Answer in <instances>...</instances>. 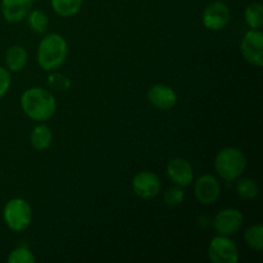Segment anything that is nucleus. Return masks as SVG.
Returning a JSON list of instances; mask_svg holds the SVG:
<instances>
[{"label": "nucleus", "mask_w": 263, "mask_h": 263, "mask_svg": "<svg viewBox=\"0 0 263 263\" xmlns=\"http://www.w3.org/2000/svg\"><path fill=\"white\" fill-rule=\"evenodd\" d=\"M21 108L31 120L46 122L55 115L57 99L50 90L31 87L21 95Z\"/></svg>", "instance_id": "nucleus-1"}, {"label": "nucleus", "mask_w": 263, "mask_h": 263, "mask_svg": "<svg viewBox=\"0 0 263 263\" xmlns=\"http://www.w3.org/2000/svg\"><path fill=\"white\" fill-rule=\"evenodd\" d=\"M68 55V44L59 33H48L37 46V63L41 69L54 72L63 66Z\"/></svg>", "instance_id": "nucleus-2"}, {"label": "nucleus", "mask_w": 263, "mask_h": 263, "mask_svg": "<svg viewBox=\"0 0 263 263\" xmlns=\"http://www.w3.org/2000/svg\"><path fill=\"white\" fill-rule=\"evenodd\" d=\"M247 168V158L243 152L234 146L221 149L215 158V170L225 181H234L243 176Z\"/></svg>", "instance_id": "nucleus-3"}, {"label": "nucleus", "mask_w": 263, "mask_h": 263, "mask_svg": "<svg viewBox=\"0 0 263 263\" xmlns=\"http://www.w3.org/2000/svg\"><path fill=\"white\" fill-rule=\"evenodd\" d=\"M32 208L23 198H13L8 200L3 208V220L5 225L13 231L26 230L32 222Z\"/></svg>", "instance_id": "nucleus-4"}, {"label": "nucleus", "mask_w": 263, "mask_h": 263, "mask_svg": "<svg viewBox=\"0 0 263 263\" xmlns=\"http://www.w3.org/2000/svg\"><path fill=\"white\" fill-rule=\"evenodd\" d=\"M208 258L213 263H238L239 249L230 236L217 235L208 244Z\"/></svg>", "instance_id": "nucleus-5"}, {"label": "nucleus", "mask_w": 263, "mask_h": 263, "mask_svg": "<svg viewBox=\"0 0 263 263\" xmlns=\"http://www.w3.org/2000/svg\"><path fill=\"white\" fill-rule=\"evenodd\" d=\"M244 222L243 212L238 208L229 207L221 210L213 218V229L218 235L231 236L239 233Z\"/></svg>", "instance_id": "nucleus-6"}, {"label": "nucleus", "mask_w": 263, "mask_h": 263, "mask_svg": "<svg viewBox=\"0 0 263 263\" xmlns=\"http://www.w3.org/2000/svg\"><path fill=\"white\" fill-rule=\"evenodd\" d=\"M202 22L210 31H221L230 22V9L228 4L221 0H215L204 8Z\"/></svg>", "instance_id": "nucleus-7"}, {"label": "nucleus", "mask_w": 263, "mask_h": 263, "mask_svg": "<svg viewBox=\"0 0 263 263\" xmlns=\"http://www.w3.org/2000/svg\"><path fill=\"white\" fill-rule=\"evenodd\" d=\"M243 58L256 67L263 66V33L261 30H249L240 44Z\"/></svg>", "instance_id": "nucleus-8"}, {"label": "nucleus", "mask_w": 263, "mask_h": 263, "mask_svg": "<svg viewBox=\"0 0 263 263\" xmlns=\"http://www.w3.org/2000/svg\"><path fill=\"white\" fill-rule=\"evenodd\" d=\"M131 187L140 199H152L161 192V179L152 171H140L133 177Z\"/></svg>", "instance_id": "nucleus-9"}, {"label": "nucleus", "mask_w": 263, "mask_h": 263, "mask_svg": "<svg viewBox=\"0 0 263 263\" xmlns=\"http://www.w3.org/2000/svg\"><path fill=\"white\" fill-rule=\"evenodd\" d=\"M194 195L200 204H213L217 202L221 195L220 182L213 175H202L194 182Z\"/></svg>", "instance_id": "nucleus-10"}, {"label": "nucleus", "mask_w": 263, "mask_h": 263, "mask_svg": "<svg viewBox=\"0 0 263 263\" xmlns=\"http://www.w3.org/2000/svg\"><path fill=\"white\" fill-rule=\"evenodd\" d=\"M167 175L175 185L181 187L189 186L194 180V170L187 159L175 157L167 163Z\"/></svg>", "instance_id": "nucleus-11"}, {"label": "nucleus", "mask_w": 263, "mask_h": 263, "mask_svg": "<svg viewBox=\"0 0 263 263\" xmlns=\"http://www.w3.org/2000/svg\"><path fill=\"white\" fill-rule=\"evenodd\" d=\"M148 100L156 109L166 110L172 109L177 103V94L171 86L164 84H156L148 90Z\"/></svg>", "instance_id": "nucleus-12"}, {"label": "nucleus", "mask_w": 263, "mask_h": 263, "mask_svg": "<svg viewBox=\"0 0 263 263\" xmlns=\"http://www.w3.org/2000/svg\"><path fill=\"white\" fill-rule=\"evenodd\" d=\"M33 0H2L0 10L7 22H21L32 9Z\"/></svg>", "instance_id": "nucleus-13"}, {"label": "nucleus", "mask_w": 263, "mask_h": 263, "mask_svg": "<svg viewBox=\"0 0 263 263\" xmlns=\"http://www.w3.org/2000/svg\"><path fill=\"white\" fill-rule=\"evenodd\" d=\"M30 143L32 148L39 152H44L50 148L51 143H53V133H51L50 127L44 122L35 126L31 131Z\"/></svg>", "instance_id": "nucleus-14"}, {"label": "nucleus", "mask_w": 263, "mask_h": 263, "mask_svg": "<svg viewBox=\"0 0 263 263\" xmlns=\"http://www.w3.org/2000/svg\"><path fill=\"white\" fill-rule=\"evenodd\" d=\"M27 51L23 46H10L5 53V64L10 72H21L27 64Z\"/></svg>", "instance_id": "nucleus-15"}, {"label": "nucleus", "mask_w": 263, "mask_h": 263, "mask_svg": "<svg viewBox=\"0 0 263 263\" xmlns=\"http://www.w3.org/2000/svg\"><path fill=\"white\" fill-rule=\"evenodd\" d=\"M51 8L59 17H73L80 12L84 0H50Z\"/></svg>", "instance_id": "nucleus-16"}, {"label": "nucleus", "mask_w": 263, "mask_h": 263, "mask_svg": "<svg viewBox=\"0 0 263 263\" xmlns=\"http://www.w3.org/2000/svg\"><path fill=\"white\" fill-rule=\"evenodd\" d=\"M244 20L251 30H261L263 26V7L261 3H251L244 10Z\"/></svg>", "instance_id": "nucleus-17"}, {"label": "nucleus", "mask_w": 263, "mask_h": 263, "mask_svg": "<svg viewBox=\"0 0 263 263\" xmlns=\"http://www.w3.org/2000/svg\"><path fill=\"white\" fill-rule=\"evenodd\" d=\"M236 192L239 197L246 200H254L259 194V187L256 180L249 179V177H239V181L236 184Z\"/></svg>", "instance_id": "nucleus-18"}, {"label": "nucleus", "mask_w": 263, "mask_h": 263, "mask_svg": "<svg viewBox=\"0 0 263 263\" xmlns=\"http://www.w3.org/2000/svg\"><path fill=\"white\" fill-rule=\"evenodd\" d=\"M244 240L247 246L253 251H262L263 249V226L261 223L252 225L244 231Z\"/></svg>", "instance_id": "nucleus-19"}, {"label": "nucleus", "mask_w": 263, "mask_h": 263, "mask_svg": "<svg viewBox=\"0 0 263 263\" xmlns=\"http://www.w3.org/2000/svg\"><path fill=\"white\" fill-rule=\"evenodd\" d=\"M27 22L31 30L35 33H37V35H43V33L48 31L49 20L48 15L43 10L31 9V12L27 14Z\"/></svg>", "instance_id": "nucleus-20"}, {"label": "nucleus", "mask_w": 263, "mask_h": 263, "mask_svg": "<svg viewBox=\"0 0 263 263\" xmlns=\"http://www.w3.org/2000/svg\"><path fill=\"white\" fill-rule=\"evenodd\" d=\"M7 261L9 263H33L36 261L32 251L28 247L21 246L13 249L8 256Z\"/></svg>", "instance_id": "nucleus-21"}, {"label": "nucleus", "mask_w": 263, "mask_h": 263, "mask_svg": "<svg viewBox=\"0 0 263 263\" xmlns=\"http://www.w3.org/2000/svg\"><path fill=\"white\" fill-rule=\"evenodd\" d=\"M185 199V192L181 186H174L167 189V192L164 193L163 195V200L166 203L167 207L170 208H175L177 205L182 204Z\"/></svg>", "instance_id": "nucleus-22"}, {"label": "nucleus", "mask_w": 263, "mask_h": 263, "mask_svg": "<svg viewBox=\"0 0 263 263\" xmlns=\"http://www.w3.org/2000/svg\"><path fill=\"white\" fill-rule=\"evenodd\" d=\"M72 82L68 76L63 73H51L48 77V86L55 91H67L71 87Z\"/></svg>", "instance_id": "nucleus-23"}, {"label": "nucleus", "mask_w": 263, "mask_h": 263, "mask_svg": "<svg viewBox=\"0 0 263 263\" xmlns=\"http://www.w3.org/2000/svg\"><path fill=\"white\" fill-rule=\"evenodd\" d=\"M10 84H12L10 71H8L4 67H0V98H3L7 94L10 87Z\"/></svg>", "instance_id": "nucleus-24"}]
</instances>
